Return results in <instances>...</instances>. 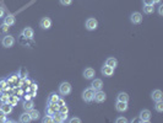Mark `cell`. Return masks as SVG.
<instances>
[{
  "mask_svg": "<svg viewBox=\"0 0 163 123\" xmlns=\"http://www.w3.org/2000/svg\"><path fill=\"white\" fill-rule=\"evenodd\" d=\"M42 121H43L44 123H53V122H54V119H53V117H52V116H49V115H47V116H44Z\"/></svg>",
  "mask_w": 163,
  "mask_h": 123,
  "instance_id": "obj_29",
  "label": "cell"
},
{
  "mask_svg": "<svg viewBox=\"0 0 163 123\" xmlns=\"http://www.w3.org/2000/svg\"><path fill=\"white\" fill-rule=\"evenodd\" d=\"M153 4H161V0H153Z\"/></svg>",
  "mask_w": 163,
  "mask_h": 123,
  "instance_id": "obj_38",
  "label": "cell"
},
{
  "mask_svg": "<svg viewBox=\"0 0 163 123\" xmlns=\"http://www.w3.org/2000/svg\"><path fill=\"white\" fill-rule=\"evenodd\" d=\"M4 25H6V26H13L15 25V16L13 15H7L6 17H4Z\"/></svg>",
  "mask_w": 163,
  "mask_h": 123,
  "instance_id": "obj_16",
  "label": "cell"
},
{
  "mask_svg": "<svg viewBox=\"0 0 163 123\" xmlns=\"http://www.w3.org/2000/svg\"><path fill=\"white\" fill-rule=\"evenodd\" d=\"M70 123H81V119L77 118V117H74V118L70 119Z\"/></svg>",
  "mask_w": 163,
  "mask_h": 123,
  "instance_id": "obj_33",
  "label": "cell"
},
{
  "mask_svg": "<svg viewBox=\"0 0 163 123\" xmlns=\"http://www.w3.org/2000/svg\"><path fill=\"white\" fill-rule=\"evenodd\" d=\"M92 89L94 90V91H97V90H101L102 89V86H103V83H102V80L101 79H94L93 81H92Z\"/></svg>",
  "mask_w": 163,
  "mask_h": 123,
  "instance_id": "obj_15",
  "label": "cell"
},
{
  "mask_svg": "<svg viewBox=\"0 0 163 123\" xmlns=\"http://www.w3.org/2000/svg\"><path fill=\"white\" fill-rule=\"evenodd\" d=\"M57 105H58V106H63V105H65V101H64L63 99H60V97H59V99H58V101H57Z\"/></svg>",
  "mask_w": 163,
  "mask_h": 123,
  "instance_id": "obj_35",
  "label": "cell"
},
{
  "mask_svg": "<svg viewBox=\"0 0 163 123\" xmlns=\"http://www.w3.org/2000/svg\"><path fill=\"white\" fill-rule=\"evenodd\" d=\"M58 112L67 113V112H69V107L66 106V103H65V105H63V106H59V110H58Z\"/></svg>",
  "mask_w": 163,
  "mask_h": 123,
  "instance_id": "obj_28",
  "label": "cell"
},
{
  "mask_svg": "<svg viewBox=\"0 0 163 123\" xmlns=\"http://www.w3.org/2000/svg\"><path fill=\"white\" fill-rule=\"evenodd\" d=\"M39 26H40V29H43V30H49L52 27V20L49 17H43L39 21Z\"/></svg>",
  "mask_w": 163,
  "mask_h": 123,
  "instance_id": "obj_8",
  "label": "cell"
},
{
  "mask_svg": "<svg viewBox=\"0 0 163 123\" xmlns=\"http://www.w3.org/2000/svg\"><path fill=\"white\" fill-rule=\"evenodd\" d=\"M1 45H3V47H5V48H11L13 45H15V38H13V36L7 35V36L3 37Z\"/></svg>",
  "mask_w": 163,
  "mask_h": 123,
  "instance_id": "obj_2",
  "label": "cell"
},
{
  "mask_svg": "<svg viewBox=\"0 0 163 123\" xmlns=\"http://www.w3.org/2000/svg\"><path fill=\"white\" fill-rule=\"evenodd\" d=\"M17 102H19V99H17L16 96H15V97H12V100H11V101L9 100V103H10V105H11L12 107H13V106H15V105H16Z\"/></svg>",
  "mask_w": 163,
  "mask_h": 123,
  "instance_id": "obj_31",
  "label": "cell"
},
{
  "mask_svg": "<svg viewBox=\"0 0 163 123\" xmlns=\"http://www.w3.org/2000/svg\"><path fill=\"white\" fill-rule=\"evenodd\" d=\"M142 9H144V12L147 14V15H150V14L153 12V5H145Z\"/></svg>",
  "mask_w": 163,
  "mask_h": 123,
  "instance_id": "obj_25",
  "label": "cell"
},
{
  "mask_svg": "<svg viewBox=\"0 0 163 123\" xmlns=\"http://www.w3.org/2000/svg\"><path fill=\"white\" fill-rule=\"evenodd\" d=\"M85 27L88 31H94V30H97V27H98V21L94 17H90V19L86 20Z\"/></svg>",
  "mask_w": 163,
  "mask_h": 123,
  "instance_id": "obj_1",
  "label": "cell"
},
{
  "mask_svg": "<svg viewBox=\"0 0 163 123\" xmlns=\"http://www.w3.org/2000/svg\"><path fill=\"white\" fill-rule=\"evenodd\" d=\"M54 122H58V123H63L67 119V113H63V112H57V115L53 116Z\"/></svg>",
  "mask_w": 163,
  "mask_h": 123,
  "instance_id": "obj_10",
  "label": "cell"
},
{
  "mask_svg": "<svg viewBox=\"0 0 163 123\" xmlns=\"http://www.w3.org/2000/svg\"><path fill=\"white\" fill-rule=\"evenodd\" d=\"M58 110H59V106L57 105V102H50V103H48V107H47V115L53 117L58 112Z\"/></svg>",
  "mask_w": 163,
  "mask_h": 123,
  "instance_id": "obj_5",
  "label": "cell"
},
{
  "mask_svg": "<svg viewBox=\"0 0 163 123\" xmlns=\"http://www.w3.org/2000/svg\"><path fill=\"white\" fill-rule=\"evenodd\" d=\"M1 110L5 112V115H10L11 112H12V106L9 103V102H5V103H3V106L0 107Z\"/></svg>",
  "mask_w": 163,
  "mask_h": 123,
  "instance_id": "obj_20",
  "label": "cell"
},
{
  "mask_svg": "<svg viewBox=\"0 0 163 123\" xmlns=\"http://www.w3.org/2000/svg\"><path fill=\"white\" fill-rule=\"evenodd\" d=\"M144 5H153V0H142Z\"/></svg>",
  "mask_w": 163,
  "mask_h": 123,
  "instance_id": "obj_34",
  "label": "cell"
},
{
  "mask_svg": "<svg viewBox=\"0 0 163 123\" xmlns=\"http://www.w3.org/2000/svg\"><path fill=\"white\" fill-rule=\"evenodd\" d=\"M34 36V31L31 27H25L23 31H22V37H25L26 39H32Z\"/></svg>",
  "mask_w": 163,
  "mask_h": 123,
  "instance_id": "obj_9",
  "label": "cell"
},
{
  "mask_svg": "<svg viewBox=\"0 0 163 123\" xmlns=\"http://www.w3.org/2000/svg\"><path fill=\"white\" fill-rule=\"evenodd\" d=\"M130 21L134 25H139V23L142 22V15L140 12H132L130 15Z\"/></svg>",
  "mask_w": 163,
  "mask_h": 123,
  "instance_id": "obj_7",
  "label": "cell"
},
{
  "mask_svg": "<svg viewBox=\"0 0 163 123\" xmlns=\"http://www.w3.org/2000/svg\"><path fill=\"white\" fill-rule=\"evenodd\" d=\"M3 90H4V88H3V85H1V84H0V94L3 92Z\"/></svg>",
  "mask_w": 163,
  "mask_h": 123,
  "instance_id": "obj_39",
  "label": "cell"
},
{
  "mask_svg": "<svg viewBox=\"0 0 163 123\" xmlns=\"http://www.w3.org/2000/svg\"><path fill=\"white\" fill-rule=\"evenodd\" d=\"M33 106H34V103H33V101L31 100V99H28V100H25V102H23V110L25 111H30V110H32L33 108Z\"/></svg>",
  "mask_w": 163,
  "mask_h": 123,
  "instance_id": "obj_17",
  "label": "cell"
},
{
  "mask_svg": "<svg viewBox=\"0 0 163 123\" xmlns=\"http://www.w3.org/2000/svg\"><path fill=\"white\" fill-rule=\"evenodd\" d=\"M32 119H31V116H30V113H28V111H26L25 113H22L21 116H20V122L21 123H28V122H31Z\"/></svg>",
  "mask_w": 163,
  "mask_h": 123,
  "instance_id": "obj_18",
  "label": "cell"
},
{
  "mask_svg": "<svg viewBox=\"0 0 163 123\" xmlns=\"http://www.w3.org/2000/svg\"><path fill=\"white\" fill-rule=\"evenodd\" d=\"M28 113H30V116H31V119H32V121H37V119L39 118V112H38L37 110H34V108L30 110V111H28Z\"/></svg>",
  "mask_w": 163,
  "mask_h": 123,
  "instance_id": "obj_23",
  "label": "cell"
},
{
  "mask_svg": "<svg viewBox=\"0 0 163 123\" xmlns=\"http://www.w3.org/2000/svg\"><path fill=\"white\" fill-rule=\"evenodd\" d=\"M155 108H156L157 112H163V101H162V100H161V101H156Z\"/></svg>",
  "mask_w": 163,
  "mask_h": 123,
  "instance_id": "obj_26",
  "label": "cell"
},
{
  "mask_svg": "<svg viewBox=\"0 0 163 123\" xmlns=\"http://www.w3.org/2000/svg\"><path fill=\"white\" fill-rule=\"evenodd\" d=\"M59 92H60V95H63V96L69 95L71 92V85H70V83H66V81L61 83L60 86H59Z\"/></svg>",
  "mask_w": 163,
  "mask_h": 123,
  "instance_id": "obj_3",
  "label": "cell"
},
{
  "mask_svg": "<svg viewBox=\"0 0 163 123\" xmlns=\"http://www.w3.org/2000/svg\"><path fill=\"white\" fill-rule=\"evenodd\" d=\"M59 2L63 6H69V5L73 4V0H59Z\"/></svg>",
  "mask_w": 163,
  "mask_h": 123,
  "instance_id": "obj_30",
  "label": "cell"
},
{
  "mask_svg": "<svg viewBox=\"0 0 163 123\" xmlns=\"http://www.w3.org/2000/svg\"><path fill=\"white\" fill-rule=\"evenodd\" d=\"M101 72H102V74H103L104 76H112V75L114 74V68H112V66H109V65L105 64V65L102 66Z\"/></svg>",
  "mask_w": 163,
  "mask_h": 123,
  "instance_id": "obj_11",
  "label": "cell"
},
{
  "mask_svg": "<svg viewBox=\"0 0 163 123\" xmlns=\"http://www.w3.org/2000/svg\"><path fill=\"white\" fill-rule=\"evenodd\" d=\"M105 99H107V95H105L104 91L97 90L96 92H94V97H93V100L96 101V102H99V103H101V102H104Z\"/></svg>",
  "mask_w": 163,
  "mask_h": 123,
  "instance_id": "obj_6",
  "label": "cell"
},
{
  "mask_svg": "<svg viewBox=\"0 0 163 123\" xmlns=\"http://www.w3.org/2000/svg\"><path fill=\"white\" fill-rule=\"evenodd\" d=\"M151 119V112L148 110H142L140 112V122H150Z\"/></svg>",
  "mask_w": 163,
  "mask_h": 123,
  "instance_id": "obj_12",
  "label": "cell"
},
{
  "mask_svg": "<svg viewBox=\"0 0 163 123\" xmlns=\"http://www.w3.org/2000/svg\"><path fill=\"white\" fill-rule=\"evenodd\" d=\"M163 97V95H162V91L161 90H155L152 92V100L153 101H161Z\"/></svg>",
  "mask_w": 163,
  "mask_h": 123,
  "instance_id": "obj_21",
  "label": "cell"
},
{
  "mask_svg": "<svg viewBox=\"0 0 163 123\" xmlns=\"http://www.w3.org/2000/svg\"><path fill=\"white\" fill-rule=\"evenodd\" d=\"M117 101H123V102H128L129 101V96L126 92H119L117 96Z\"/></svg>",
  "mask_w": 163,
  "mask_h": 123,
  "instance_id": "obj_22",
  "label": "cell"
},
{
  "mask_svg": "<svg viewBox=\"0 0 163 123\" xmlns=\"http://www.w3.org/2000/svg\"><path fill=\"white\" fill-rule=\"evenodd\" d=\"M58 99H59V96H58V94H55V92H52L50 95H49V97H48V103H50V102H57L58 101Z\"/></svg>",
  "mask_w": 163,
  "mask_h": 123,
  "instance_id": "obj_24",
  "label": "cell"
},
{
  "mask_svg": "<svg viewBox=\"0 0 163 123\" xmlns=\"http://www.w3.org/2000/svg\"><path fill=\"white\" fill-rule=\"evenodd\" d=\"M9 100H10V95H7V94H1V96H0V102L5 103V102H9Z\"/></svg>",
  "mask_w": 163,
  "mask_h": 123,
  "instance_id": "obj_27",
  "label": "cell"
},
{
  "mask_svg": "<svg viewBox=\"0 0 163 123\" xmlns=\"http://www.w3.org/2000/svg\"><path fill=\"white\" fill-rule=\"evenodd\" d=\"M94 74H96V73H94V69H92V68H86V69L84 70V78L87 79V80L93 79Z\"/></svg>",
  "mask_w": 163,
  "mask_h": 123,
  "instance_id": "obj_14",
  "label": "cell"
},
{
  "mask_svg": "<svg viewBox=\"0 0 163 123\" xmlns=\"http://www.w3.org/2000/svg\"><path fill=\"white\" fill-rule=\"evenodd\" d=\"M158 14H159L161 16L163 15V5H162V4H161V5H159V8H158Z\"/></svg>",
  "mask_w": 163,
  "mask_h": 123,
  "instance_id": "obj_36",
  "label": "cell"
},
{
  "mask_svg": "<svg viewBox=\"0 0 163 123\" xmlns=\"http://www.w3.org/2000/svg\"><path fill=\"white\" fill-rule=\"evenodd\" d=\"M105 64L107 65H109V66H112V68H117V65H118V60L114 58V57H109V58H107V60H105Z\"/></svg>",
  "mask_w": 163,
  "mask_h": 123,
  "instance_id": "obj_19",
  "label": "cell"
},
{
  "mask_svg": "<svg viewBox=\"0 0 163 123\" xmlns=\"http://www.w3.org/2000/svg\"><path fill=\"white\" fill-rule=\"evenodd\" d=\"M94 91L92 88H88V89H86L84 92H82V99L86 101V102H91V101H93V97H94Z\"/></svg>",
  "mask_w": 163,
  "mask_h": 123,
  "instance_id": "obj_4",
  "label": "cell"
},
{
  "mask_svg": "<svg viewBox=\"0 0 163 123\" xmlns=\"http://www.w3.org/2000/svg\"><path fill=\"white\" fill-rule=\"evenodd\" d=\"M115 108L118 112H125L128 110V102H123V101H117Z\"/></svg>",
  "mask_w": 163,
  "mask_h": 123,
  "instance_id": "obj_13",
  "label": "cell"
},
{
  "mask_svg": "<svg viewBox=\"0 0 163 123\" xmlns=\"http://www.w3.org/2000/svg\"><path fill=\"white\" fill-rule=\"evenodd\" d=\"M115 122H117V123H126L128 119H126L125 117H119V118L115 119Z\"/></svg>",
  "mask_w": 163,
  "mask_h": 123,
  "instance_id": "obj_32",
  "label": "cell"
},
{
  "mask_svg": "<svg viewBox=\"0 0 163 123\" xmlns=\"http://www.w3.org/2000/svg\"><path fill=\"white\" fill-rule=\"evenodd\" d=\"M4 15H5V10L3 8H0V19L4 17Z\"/></svg>",
  "mask_w": 163,
  "mask_h": 123,
  "instance_id": "obj_37",
  "label": "cell"
}]
</instances>
